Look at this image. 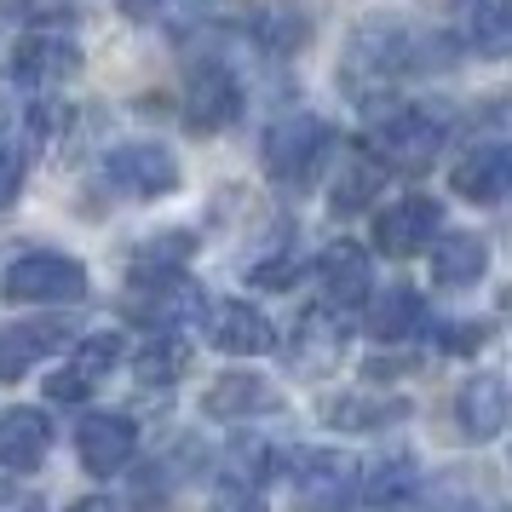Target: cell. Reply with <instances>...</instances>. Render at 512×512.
Returning <instances> with one entry per match:
<instances>
[{
    "label": "cell",
    "mask_w": 512,
    "mask_h": 512,
    "mask_svg": "<svg viewBox=\"0 0 512 512\" xmlns=\"http://www.w3.org/2000/svg\"><path fill=\"white\" fill-rule=\"evenodd\" d=\"M403 415H409L403 397H334V403H328V420L346 426V432H374V426L403 420Z\"/></svg>",
    "instance_id": "obj_22"
},
{
    "label": "cell",
    "mask_w": 512,
    "mask_h": 512,
    "mask_svg": "<svg viewBox=\"0 0 512 512\" xmlns=\"http://www.w3.org/2000/svg\"><path fill=\"white\" fill-rule=\"evenodd\" d=\"M12 70L24 75L29 87H58V81L81 75V47H75L70 35H47V29H35V35L18 41Z\"/></svg>",
    "instance_id": "obj_11"
},
{
    "label": "cell",
    "mask_w": 512,
    "mask_h": 512,
    "mask_svg": "<svg viewBox=\"0 0 512 512\" xmlns=\"http://www.w3.org/2000/svg\"><path fill=\"white\" fill-rule=\"evenodd\" d=\"M254 35L265 52H277V58H288L294 47H305V35H311V24H305L300 6H265L254 18Z\"/></svg>",
    "instance_id": "obj_23"
},
{
    "label": "cell",
    "mask_w": 512,
    "mask_h": 512,
    "mask_svg": "<svg viewBox=\"0 0 512 512\" xmlns=\"http://www.w3.org/2000/svg\"><path fill=\"white\" fill-rule=\"evenodd\" d=\"M121 12H127V18H150V12H156V6H162V0H116Z\"/></svg>",
    "instance_id": "obj_33"
},
{
    "label": "cell",
    "mask_w": 512,
    "mask_h": 512,
    "mask_svg": "<svg viewBox=\"0 0 512 512\" xmlns=\"http://www.w3.org/2000/svg\"><path fill=\"white\" fill-rule=\"evenodd\" d=\"M75 449H81V461H87L93 478H116L139 455V426L127 415H87L81 432H75Z\"/></svg>",
    "instance_id": "obj_8"
},
{
    "label": "cell",
    "mask_w": 512,
    "mask_h": 512,
    "mask_svg": "<svg viewBox=\"0 0 512 512\" xmlns=\"http://www.w3.org/2000/svg\"><path fill=\"white\" fill-rule=\"evenodd\" d=\"M472 47L478 52H512V6L507 0H484L472 12Z\"/></svg>",
    "instance_id": "obj_26"
},
{
    "label": "cell",
    "mask_w": 512,
    "mask_h": 512,
    "mask_svg": "<svg viewBox=\"0 0 512 512\" xmlns=\"http://www.w3.org/2000/svg\"><path fill=\"white\" fill-rule=\"evenodd\" d=\"M340 346H346L340 323H334L328 311H305L300 334H294V363H300V369H328V363L340 357Z\"/></svg>",
    "instance_id": "obj_21"
},
{
    "label": "cell",
    "mask_w": 512,
    "mask_h": 512,
    "mask_svg": "<svg viewBox=\"0 0 512 512\" xmlns=\"http://www.w3.org/2000/svg\"><path fill=\"white\" fill-rule=\"evenodd\" d=\"M484 340H489L484 323H449L443 328V351H478Z\"/></svg>",
    "instance_id": "obj_32"
},
{
    "label": "cell",
    "mask_w": 512,
    "mask_h": 512,
    "mask_svg": "<svg viewBox=\"0 0 512 512\" xmlns=\"http://www.w3.org/2000/svg\"><path fill=\"white\" fill-rule=\"evenodd\" d=\"M70 340V328H47V323H18L0 328V380H24L47 351H58Z\"/></svg>",
    "instance_id": "obj_17"
},
{
    "label": "cell",
    "mask_w": 512,
    "mask_h": 512,
    "mask_svg": "<svg viewBox=\"0 0 512 512\" xmlns=\"http://www.w3.org/2000/svg\"><path fill=\"white\" fill-rule=\"evenodd\" d=\"M317 271H323V300H328V311L369 305V294H374V265H369V254H363L357 242H334Z\"/></svg>",
    "instance_id": "obj_12"
},
{
    "label": "cell",
    "mask_w": 512,
    "mask_h": 512,
    "mask_svg": "<svg viewBox=\"0 0 512 512\" xmlns=\"http://www.w3.org/2000/svg\"><path fill=\"white\" fill-rule=\"evenodd\" d=\"M438 225H443V208L432 196H403V202H392V208L374 219V248L392 254V259H409L420 248H432Z\"/></svg>",
    "instance_id": "obj_7"
},
{
    "label": "cell",
    "mask_w": 512,
    "mask_h": 512,
    "mask_svg": "<svg viewBox=\"0 0 512 512\" xmlns=\"http://www.w3.org/2000/svg\"><path fill=\"white\" fill-rule=\"evenodd\" d=\"M0 294L12 305H75L87 294V271L70 254H24L6 265Z\"/></svg>",
    "instance_id": "obj_2"
},
{
    "label": "cell",
    "mask_w": 512,
    "mask_h": 512,
    "mask_svg": "<svg viewBox=\"0 0 512 512\" xmlns=\"http://www.w3.org/2000/svg\"><path fill=\"white\" fill-rule=\"evenodd\" d=\"M104 173H110V185L121 196H139V202H156V196L179 185V162L162 144H121V150H110Z\"/></svg>",
    "instance_id": "obj_5"
},
{
    "label": "cell",
    "mask_w": 512,
    "mask_h": 512,
    "mask_svg": "<svg viewBox=\"0 0 512 512\" xmlns=\"http://www.w3.org/2000/svg\"><path fill=\"white\" fill-rule=\"evenodd\" d=\"M374 185H380V167H374V162H357L346 179L334 185V208H340V213H357V208L374 196Z\"/></svg>",
    "instance_id": "obj_28"
},
{
    "label": "cell",
    "mask_w": 512,
    "mask_h": 512,
    "mask_svg": "<svg viewBox=\"0 0 512 512\" xmlns=\"http://www.w3.org/2000/svg\"><path fill=\"white\" fill-rule=\"evenodd\" d=\"M144 288V300H139V317L156 334H179V328L190 323V317H202V294H196V282H185L179 271H167V277H133Z\"/></svg>",
    "instance_id": "obj_13"
},
{
    "label": "cell",
    "mask_w": 512,
    "mask_h": 512,
    "mask_svg": "<svg viewBox=\"0 0 512 512\" xmlns=\"http://www.w3.org/2000/svg\"><path fill=\"white\" fill-rule=\"evenodd\" d=\"M438 150H443V121L432 110H415V104H397L386 116H374L369 127V156L386 167H403V173L432 167Z\"/></svg>",
    "instance_id": "obj_1"
},
{
    "label": "cell",
    "mask_w": 512,
    "mask_h": 512,
    "mask_svg": "<svg viewBox=\"0 0 512 512\" xmlns=\"http://www.w3.org/2000/svg\"><path fill=\"white\" fill-rule=\"evenodd\" d=\"M93 392V380H87V374H75V369H58L47 380V397L52 403H81V397Z\"/></svg>",
    "instance_id": "obj_31"
},
{
    "label": "cell",
    "mask_w": 512,
    "mask_h": 512,
    "mask_svg": "<svg viewBox=\"0 0 512 512\" xmlns=\"http://www.w3.org/2000/svg\"><path fill=\"white\" fill-rule=\"evenodd\" d=\"M52 449V420L41 409H6L0 415V472H35Z\"/></svg>",
    "instance_id": "obj_14"
},
{
    "label": "cell",
    "mask_w": 512,
    "mask_h": 512,
    "mask_svg": "<svg viewBox=\"0 0 512 512\" xmlns=\"http://www.w3.org/2000/svg\"><path fill=\"white\" fill-rule=\"evenodd\" d=\"M501 173H507V196H512V144H501Z\"/></svg>",
    "instance_id": "obj_35"
},
{
    "label": "cell",
    "mask_w": 512,
    "mask_h": 512,
    "mask_svg": "<svg viewBox=\"0 0 512 512\" xmlns=\"http://www.w3.org/2000/svg\"><path fill=\"white\" fill-rule=\"evenodd\" d=\"M507 415H512V386L501 374H472L461 397H455V420H461V432L472 443H489L507 426Z\"/></svg>",
    "instance_id": "obj_10"
},
{
    "label": "cell",
    "mask_w": 512,
    "mask_h": 512,
    "mask_svg": "<svg viewBox=\"0 0 512 512\" xmlns=\"http://www.w3.org/2000/svg\"><path fill=\"white\" fill-rule=\"evenodd\" d=\"M208 340L225 351V357H265V351L277 346V328H271V317L254 311V305L225 300V305L208 311Z\"/></svg>",
    "instance_id": "obj_9"
},
{
    "label": "cell",
    "mask_w": 512,
    "mask_h": 512,
    "mask_svg": "<svg viewBox=\"0 0 512 512\" xmlns=\"http://www.w3.org/2000/svg\"><path fill=\"white\" fill-rule=\"evenodd\" d=\"M420 328H426V300H420L415 288H386V294H374L369 300V334L374 340H415Z\"/></svg>",
    "instance_id": "obj_18"
},
{
    "label": "cell",
    "mask_w": 512,
    "mask_h": 512,
    "mask_svg": "<svg viewBox=\"0 0 512 512\" xmlns=\"http://www.w3.org/2000/svg\"><path fill=\"white\" fill-rule=\"evenodd\" d=\"M357 495V461L340 449H311L294 461V501L300 512H340Z\"/></svg>",
    "instance_id": "obj_4"
},
{
    "label": "cell",
    "mask_w": 512,
    "mask_h": 512,
    "mask_svg": "<svg viewBox=\"0 0 512 512\" xmlns=\"http://www.w3.org/2000/svg\"><path fill=\"white\" fill-rule=\"evenodd\" d=\"M70 512H116V501H104V495H98V501H75Z\"/></svg>",
    "instance_id": "obj_34"
},
{
    "label": "cell",
    "mask_w": 512,
    "mask_h": 512,
    "mask_svg": "<svg viewBox=\"0 0 512 512\" xmlns=\"http://www.w3.org/2000/svg\"><path fill=\"white\" fill-rule=\"evenodd\" d=\"M190 254H196V242H190L185 231H167V236H156V242L133 259V277H167V271H179Z\"/></svg>",
    "instance_id": "obj_25"
},
{
    "label": "cell",
    "mask_w": 512,
    "mask_h": 512,
    "mask_svg": "<svg viewBox=\"0 0 512 512\" xmlns=\"http://www.w3.org/2000/svg\"><path fill=\"white\" fill-rule=\"evenodd\" d=\"M202 409L213 420H248V415H265V409H277V392H271V380H259V374H219L202 397Z\"/></svg>",
    "instance_id": "obj_16"
},
{
    "label": "cell",
    "mask_w": 512,
    "mask_h": 512,
    "mask_svg": "<svg viewBox=\"0 0 512 512\" xmlns=\"http://www.w3.org/2000/svg\"><path fill=\"white\" fill-rule=\"evenodd\" d=\"M489 271V242L472 231H449L432 242V277L438 288H472Z\"/></svg>",
    "instance_id": "obj_15"
},
{
    "label": "cell",
    "mask_w": 512,
    "mask_h": 512,
    "mask_svg": "<svg viewBox=\"0 0 512 512\" xmlns=\"http://www.w3.org/2000/svg\"><path fill=\"white\" fill-rule=\"evenodd\" d=\"M357 489L369 495L374 507H397V501H409L420 489V472L409 455H386V461H374L369 472H357Z\"/></svg>",
    "instance_id": "obj_19"
},
{
    "label": "cell",
    "mask_w": 512,
    "mask_h": 512,
    "mask_svg": "<svg viewBox=\"0 0 512 512\" xmlns=\"http://www.w3.org/2000/svg\"><path fill=\"white\" fill-rule=\"evenodd\" d=\"M190 363V346L185 340H173V334H150V346L133 357V369H139V380H150V386H167V380H179Z\"/></svg>",
    "instance_id": "obj_24"
},
{
    "label": "cell",
    "mask_w": 512,
    "mask_h": 512,
    "mask_svg": "<svg viewBox=\"0 0 512 512\" xmlns=\"http://www.w3.org/2000/svg\"><path fill=\"white\" fill-rule=\"evenodd\" d=\"M443 512H472V507H443Z\"/></svg>",
    "instance_id": "obj_36"
},
{
    "label": "cell",
    "mask_w": 512,
    "mask_h": 512,
    "mask_svg": "<svg viewBox=\"0 0 512 512\" xmlns=\"http://www.w3.org/2000/svg\"><path fill=\"white\" fill-rule=\"evenodd\" d=\"M121 363V334H87V340H75V374H87V380H104V374Z\"/></svg>",
    "instance_id": "obj_27"
},
{
    "label": "cell",
    "mask_w": 512,
    "mask_h": 512,
    "mask_svg": "<svg viewBox=\"0 0 512 512\" xmlns=\"http://www.w3.org/2000/svg\"><path fill=\"white\" fill-rule=\"evenodd\" d=\"M328 127L317 116H282L271 133H265V173L282 179V185H305L328 156Z\"/></svg>",
    "instance_id": "obj_3"
},
{
    "label": "cell",
    "mask_w": 512,
    "mask_h": 512,
    "mask_svg": "<svg viewBox=\"0 0 512 512\" xmlns=\"http://www.w3.org/2000/svg\"><path fill=\"white\" fill-rule=\"evenodd\" d=\"M24 127H29V150H47L58 139V104H29Z\"/></svg>",
    "instance_id": "obj_30"
},
{
    "label": "cell",
    "mask_w": 512,
    "mask_h": 512,
    "mask_svg": "<svg viewBox=\"0 0 512 512\" xmlns=\"http://www.w3.org/2000/svg\"><path fill=\"white\" fill-rule=\"evenodd\" d=\"M18 185H24V150L18 144H0V213L18 202Z\"/></svg>",
    "instance_id": "obj_29"
},
{
    "label": "cell",
    "mask_w": 512,
    "mask_h": 512,
    "mask_svg": "<svg viewBox=\"0 0 512 512\" xmlns=\"http://www.w3.org/2000/svg\"><path fill=\"white\" fill-rule=\"evenodd\" d=\"M455 190L466 202H501L507 196V173H501V144H484L472 150L461 167H455Z\"/></svg>",
    "instance_id": "obj_20"
},
{
    "label": "cell",
    "mask_w": 512,
    "mask_h": 512,
    "mask_svg": "<svg viewBox=\"0 0 512 512\" xmlns=\"http://www.w3.org/2000/svg\"><path fill=\"white\" fill-rule=\"evenodd\" d=\"M242 116V87H236V75L225 64H196L185 81V121L196 133H219V127H231Z\"/></svg>",
    "instance_id": "obj_6"
}]
</instances>
